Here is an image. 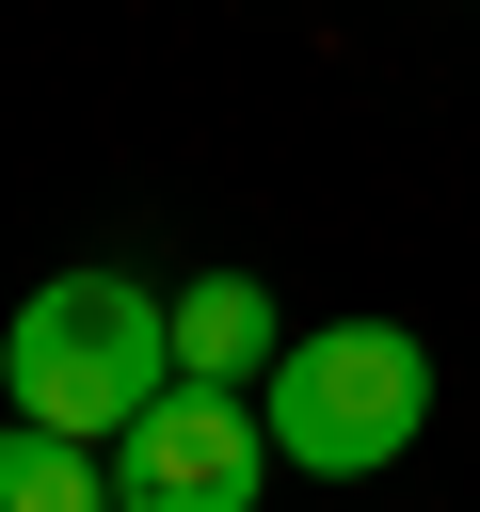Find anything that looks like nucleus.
Masks as SVG:
<instances>
[{"label":"nucleus","mask_w":480,"mask_h":512,"mask_svg":"<svg viewBox=\"0 0 480 512\" xmlns=\"http://www.w3.org/2000/svg\"><path fill=\"white\" fill-rule=\"evenodd\" d=\"M160 336H176V384H272V352H288V304L256 288V272H192V288H160Z\"/></svg>","instance_id":"4"},{"label":"nucleus","mask_w":480,"mask_h":512,"mask_svg":"<svg viewBox=\"0 0 480 512\" xmlns=\"http://www.w3.org/2000/svg\"><path fill=\"white\" fill-rule=\"evenodd\" d=\"M256 480H272V432L240 384H160L112 432V512H256Z\"/></svg>","instance_id":"3"},{"label":"nucleus","mask_w":480,"mask_h":512,"mask_svg":"<svg viewBox=\"0 0 480 512\" xmlns=\"http://www.w3.org/2000/svg\"><path fill=\"white\" fill-rule=\"evenodd\" d=\"M256 432H272V464H304V480H384V464L432 432V352H416V320H320V336H288L272 384H256Z\"/></svg>","instance_id":"2"},{"label":"nucleus","mask_w":480,"mask_h":512,"mask_svg":"<svg viewBox=\"0 0 480 512\" xmlns=\"http://www.w3.org/2000/svg\"><path fill=\"white\" fill-rule=\"evenodd\" d=\"M0 512H112V448L0 416Z\"/></svg>","instance_id":"5"},{"label":"nucleus","mask_w":480,"mask_h":512,"mask_svg":"<svg viewBox=\"0 0 480 512\" xmlns=\"http://www.w3.org/2000/svg\"><path fill=\"white\" fill-rule=\"evenodd\" d=\"M160 384H176V336H160V288H144V272H48V288L0 320V400H16L32 432L112 448Z\"/></svg>","instance_id":"1"}]
</instances>
